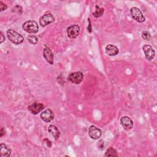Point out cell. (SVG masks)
<instances>
[{
    "label": "cell",
    "mask_w": 157,
    "mask_h": 157,
    "mask_svg": "<svg viewBox=\"0 0 157 157\" xmlns=\"http://www.w3.org/2000/svg\"><path fill=\"white\" fill-rule=\"evenodd\" d=\"M28 42L33 45H35L38 42V38L36 36H33V35L29 36L28 37Z\"/></svg>",
    "instance_id": "18"
},
{
    "label": "cell",
    "mask_w": 157,
    "mask_h": 157,
    "mask_svg": "<svg viewBox=\"0 0 157 157\" xmlns=\"http://www.w3.org/2000/svg\"><path fill=\"white\" fill-rule=\"evenodd\" d=\"M0 43L1 44H2L4 40H5V36H4V34H3V33L1 31L0 32Z\"/></svg>",
    "instance_id": "24"
},
{
    "label": "cell",
    "mask_w": 157,
    "mask_h": 157,
    "mask_svg": "<svg viewBox=\"0 0 157 157\" xmlns=\"http://www.w3.org/2000/svg\"><path fill=\"white\" fill-rule=\"evenodd\" d=\"M83 79V74L80 71L70 73L67 76V80L75 84L80 83Z\"/></svg>",
    "instance_id": "3"
},
{
    "label": "cell",
    "mask_w": 157,
    "mask_h": 157,
    "mask_svg": "<svg viewBox=\"0 0 157 157\" xmlns=\"http://www.w3.org/2000/svg\"><path fill=\"white\" fill-rule=\"evenodd\" d=\"M88 25L87 27V29L88 33H91L92 32V27H91V20L90 18H88Z\"/></svg>",
    "instance_id": "22"
},
{
    "label": "cell",
    "mask_w": 157,
    "mask_h": 157,
    "mask_svg": "<svg viewBox=\"0 0 157 157\" xmlns=\"http://www.w3.org/2000/svg\"><path fill=\"white\" fill-rule=\"evenodd\" d=\"M48 131L50 133L52 136L55 138V140H58L60 137V132L59 131L58 129L56 128V126L53 124H50L48 126Z\"/></svg>",
    "instance_id": "15"
},
{
    "label": "cell",
    "mask_w": 157,
    "mask_h": 157,
    "mask_svg": "<svg viewBox=\"0 0 157 157\" xmlns=\"http://www.w3.org/2000/svg\"><path fill=\"white\" fill-rule=\"evenodd\" d=\"M6 134V131L4 129V128H1V130H0V137H2L3 136H4Z\"/></svg>",
    "instance_id": "25"
},
{
    "label": "cell",
    "mask_w": 157,
    "mask_h": 157,
    "mask_svg": "<svg viewBox=\"0 0 157 157\" xmlns=\"http://www.w3.org/2000/svg\"><path fill=\"white\" fill-rule=\"evenodd\" d=\"M120 124L123 128L126 131H129L133 127V121L128 116H123L120 118Z\"/></svg>",
    "instance_id": "7"
},
{
    "label": "cell",
    "mask_w": 157,
    "mask_h": 157,
    "mask_svg": "<svg viewBox=\"0 0 157 157\" xmlns=\"http://www.w3.org/2000/svg\"><path fill=\"white\" fill-rule=\"evenodd\" d=\"M29 111L33 115H37L44 108V105L42 103L34 102L28 106Z\"/></svg>",
    "instance_id": "12"
},
{
    "label": "cell",
    "mask_w": 157,
    "mask_h": 157,
    "mask_svg": "<svg viewBox=\"0 0 157 157\" xmlns=\"http://www.w3.org/2000/svg\"><path fill=\"white\" fill-rule=\"evenodd\" d=\"M11 154V150L4 144H0V156L2 157H8Z\"/></svg>",
    "instance_id": "14"
},
{
    "label": "cell",
    "mask_w": 157,
    "mask_h": 157,
    "mask_svg": "<svg viewBox=\"0 0 157 157\" xmlns=\"http://www.w3.org/2000/svg\"><path fill=\"white\" fill-rule=\"evenodd\" d=\"M43 56H44V58H45V59L46 60V61L48 64H50L51 65H52L53 64L54 59H53V52H52L50 48L48 47H47V45H45V47L44 48Z\"/></svg>",
    "instance_id": "11"
},
{
    "label": "cell",
    "mask_w": 157,
    "mask_h": 157,
    "mask_svg": "<svg viewBox=\"0 0 157 157\" xmlns=\"http://www.w3.org/2000/svg\"><path fill=\"white\" fill-rule=\"evenodd\" d=\"M130 12H131V16L136 21L139 23H142L145 21V18L143 15L142 12L139 8L136 7H132L131 8Z\"/></svg>",
    "instance_id": "5"
},
{
    "label": "cell",
    "mask_w": 157,
    "mask_h": 157,
    "mask_svg": "<svg viewBox=\"0 0 157 157\" xmlns=\"http://www.w3.org/2000/svg\"><path fill=\"white\" fill-rule=\"evenodd\" d=\"M40 117L41 120L44 122L50 123L54 118V113L51 109H48L45 110L40 113Z\"/></svg>",
    "instance_id": "10"
},
{
    "label": "cell",
    "mask_w": 157,
    "mask_h": 157,
    "mask_svg": "<svg viewBox=\"0 0 157 157\" xmlns=\"http://www.w3.org/2000/svg\"><path fill=\"white\" fill-rule=\"evenodd\" d=\"M7 6L3 3L2 1H0V11H3L6 9H7Z\"/></svg>",
    "instance_id": "21"
},
{
    "label": "cell",
    "mask_w": 157,
    "mask_h": 157,
    "mask_svg": "<svg viewBox=\"0 0 157 157\" xmlns=\"http://www.w3.org/2000/svg\"><path fill=\"white\" fill-rule=\"evenodd\" d=\"M12 12H17L20 14H21L23 12V8L20 5H15L12 9Z\"/></svg>",
    "instance_id": "20"
},
{
    "label": "cell",
    "mask_w": 157,
    "mask_h": 157,
    "mask_svg": "<svg viewBox=\"0 0 157 157\" xmlns=\"http://www.w3.org/2000/svg\"><path fill=\"white\" fill-rule=\"evenodd\" d=\"M23 29L28 33H37L39 31V26L34 21L28 20L25 21L22 25Z\"/></svg>",
    "instance_id": "2"
},
{
    "label": "cell",
    "mask_w": 157,
    "mask_h": 157,
    "mask_svg": "<svg viewBox=\"0 0 157 157\" xmlns=\"http://www.w3.org/2000/svg\"><path fill=\"white\" fill-rule=\"evenodd\" d=\"M44 142L45 143V144L47 145V146L48 148H50V147H52V142H51L49 139L45 138V139H44Z\"/></svg>",
    "instance_id": "23"
},
{
    "label": "cell",
    "mask_w": 157,
    "mask_h": 157,
    "mask_svg": "<svg viewBox=\"0 0 157 157\" xmlns=\"http://www.w3.org/2000/svg\"><path fill=\"white\" fill-rule=\"evenodd\" d=\"M105 156H118V153L117 150L113 147H109L105 151L104 154Z\"/></svg>",
    "instance_id": "17"
},
{
    "label": "cell",
    "mask_w": 157,
    "mask_h": 157,
    "mask_svg": "<svg viewBox=\"0 0 157 157\" xmlns=\"http://www.w3.org/2000/svg\"><path fill=\"white\" fill-rule=\"evenodd\" d=\"M80 33V27L77 25H72L67 27V34L69 38L74 39L76 38Z\"/></svg>",
    "instance_id": "6"
},
{
    "label": "cell",
    "mask_w": 157,
    "mask_h": 157,
    "mask_svg": "<svg viewBox=\"0 0 157 157\" xmlns=\"http://www.w3.org/2000/svg\"><path fill=\"white\" fill-rule=\"evenodd\" d=\"M55 18L51 13H48L43 15L39 18V23L42 27H45L49 24L54 22Z\"/></svg>",
    "instance_id": "4"
},
{
    "label": "cell",
    "mask_w": 157,
    "mask_h": 157,
    "mask_svg": "<svg viewBox=\"0 0 157 157\" xmlns=\"http://www.w3.org/2000/svg\"><path fill=\"white\" fill-rule=\"evenodd\" d=\"M142 50L144 53L145 57L148 61H151L154 58L155 52L151 46L149 45H144L142 47Z\"/></svg>",
    "instance_id": "8"
},
{
    "label": "cell",
    "mask_w": 157,
    "mask_h": 157,
    "mask_svg": "<svg viewBox=\"0 0 157 157\" xmlns=\"http://www.w3.org/2000/svg\"><path fill=\"white\" fill-rule=\"evenodd\" d=\"M105 52L108 55L112 56L117 55L119 53V50L116 46L112 44H109L105 47Z\"/></svg>",
    "instance_id": "13"
},
{
    "label": "cell",
    "mask_w": 157,
    "mask_h": 157,
    "mask_svg": "<svg viewBox=\"0 0 157 157\" xmlns=\"http://www.w3.org/2000/svg\"><path fill=\"white\" fill-rule=\"evenodd\" d=\"M6 33H7V36L8 39L12 43L16 45H18L21 44L23 42V40H24L23 37L16 31L12 29H9L7 31Z\"/></svg>",
    "instance_id": "1"
},
{
    "label": "cell",
    "mask_w": 157,
    "mask_h": 157,
    "mask_svg": "<svg viewBox=\"0 0 157 157\" xmlns=\"http://www.w3.org/2000/svg\"><path fill=\"white\" fill-rule=\"evenodd\" d=\"M88 135L92 139H98L102 135V131L96 126L91 125L88 128Z\"/></svg>",
    "instance_id": "9"
},
{
    "label": "cell",
    "mask_w": 157,
    "mask_h": 157,
    "mask_svg": "<svg viewBox=\"0 0 157 157\" xmlns=\"http://www.w3.org/2000/svg\"><path fill=\"white\" fill-rule=\"evenodd\" d=\"M142 38L145 40H150L151 39V34L148 31H144L142 32Z\"/></svg>",
    "instance_id": "19"
},
{
    "label": "cell",
    "mask_w": 157,
    "mask_h": 157,
    "mask_svg": "<svg viewBox=\"0 0 157 157\" xmlns=\"http://www.w3.org/2000/svg\"><path fill=\"white\" fill-rule=\"evenodd\" d=\"M104 12V8H101L99 7L98 5H96L95 6V11L93 13V15L95 18H98L101 17Z\"/></svg>",
    "instance_id": "16"
}]
</instances>
